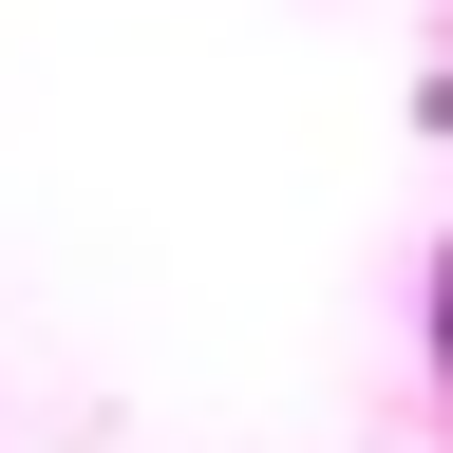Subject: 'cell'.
I'll return each instance as SVG.
<instances>
[{
  "label": "cell",
  "mask_w": 453,
  "mask_h": 453,
  "mask_svg": "<svg viewBox=\"0 0 453 453\" xmlns=\"http://www.w3.org/2000/svg\"><path fill=\"white\" fill-rule=\"evenodd\" d=\"M434 396H453V246H434Z\"/></svg>",
  "instance_id": "6da1fadb"
}]
</instances>
